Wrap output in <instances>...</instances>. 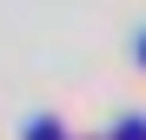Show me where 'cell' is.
I'll return each mask as SVG.
<instances>
[{"label": "cell", "instance_id": "6da1fadb", "mask_svg": "<svg viewBox=\"0 0 146 140\" xmlns=\"http://www.w3.org/2000/svg\"><path fill=\"white\" fill-rule=\"evenodd\" d=\"M139 60H146V40H139Z\"/></svg>", "mask_w": 146, "mask_h": 140}]
</instances>
